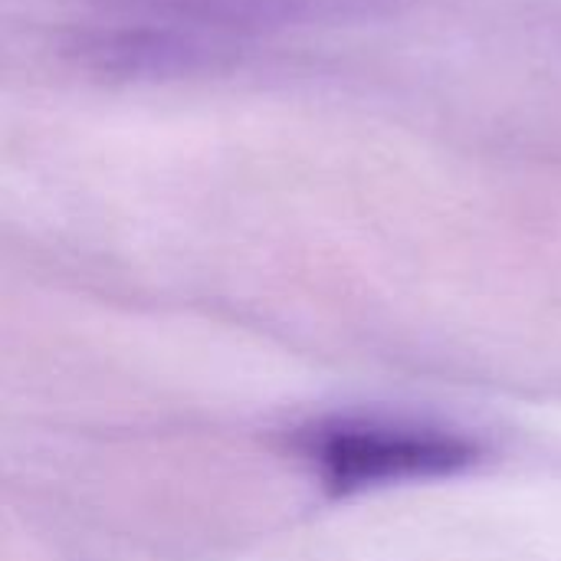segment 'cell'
Returning a JSON list of instances; mask_svg holds the SVG:
<instances>
[{
	"label": "cell",
	"instance_id": "obj_1",
	"mask_svg": "<svg viewBox=\"0 0 561 561\" xmlns=\"http://www.w3.org/2000/svg\"><path fill=\"white\" fill-rule=\"evenodd\" d=\"M296 444L319 483L339 496L450 477L477 460L470 437L404 417H329L306 427Z\"/></svg>",
	"mask_w": 561,
	"mask_h": 561
}]
</instances>
